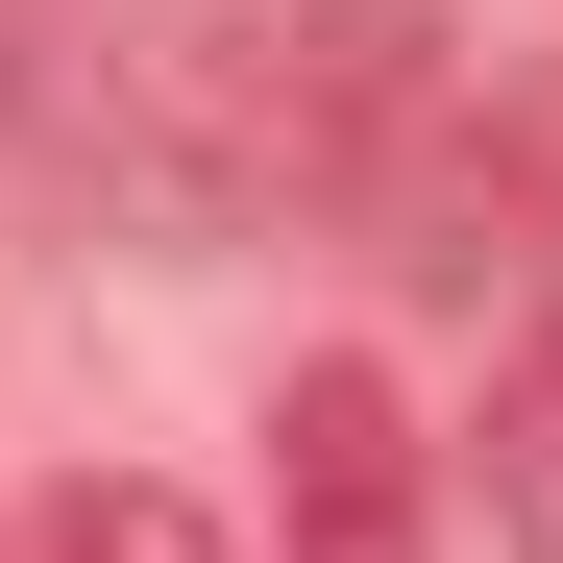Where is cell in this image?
Here are the masks:
<instances>
[{"mask_svg":"<svg viewBox=\"0 0 563 563\" xmlns=\"http://www.w3.org/2000/svg\"><path fill=\"white\" fill-rule=\"evenodd\" d=\"M245 563H441V441H417V393L367 343H319L269 393V539Z\"/></svg>","mask_w":563,"mask_h":563,"instance_id":"obj_1","label":"cell"},{"mask_svg":"<svg viewBox=\"0 0 563 563\" xmlns=\"http://www.w3.org/2000/svg\"><path fill=\"white\" fill-rule=\"evenodd\" d=\"M0 563H245L172 465H49V490H0Z\"/></svg>","mask_w":563,"mask_h":563,"instance_id":"obj_2","label":"cell"},{"mask_svg":"<svg viewBox=\"0 0 563 563\" xmlns=\"http://www.w3.org/2000/svg\"><path fill=\"white\" fill-rule=\"evenodd\" d=\"M465 490H490V539H515V563H563V319H539V343H490V417H465Z\"/></svg>","mask_w":563,"mask_h":563,"instance_id":"obj_3","label":"cell"}]
</instances>
